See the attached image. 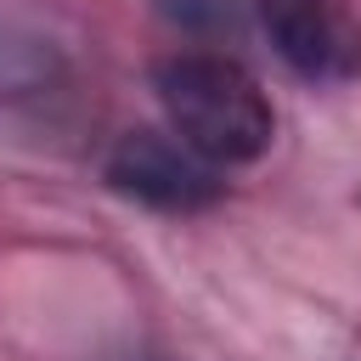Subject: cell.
<instances>
[{
	"label": "cell",
	"mask_w": 361,
	"mask_h": 361,
	"mask_svg": "<svg viewBox=\"0 0 361 361\" xmlns=\"http://www.w3.org/2000/svg\"><path fill=\"white\" fill-rule=\"evenodd\" d=\"M68 90V56L51 34L0 17V107H45Z\"/></svg>",
	"instance_id": "277c9868"
},
{
	"label": "cell",
	"mask_w": 361,
	"mask_h": 361,
	"mask_svg": "<svg viewBox=\"0 0 361 361\" xmlns=\"http://www.w3.org/2000/svg\"><path fill=\"white\" fill-rule=\"evenodd\" d=\"M107 186L141 209H158V214H197L226 192L220 169L164 130L118 135L107 152Z\"/></svg>",
	"instance_id": "7a4b0ae2"
},
{
	"label": "cell",
	"mask_w": 361,
	"mask_h": 361,
	"mask_svg": "<svg viewBox=\"0 0 361 361\" xmlns=\"http://www.w3.org/2000/svg\"><path fill=\"white\" fill-rule=\"evenodd\" d=\"M169 23H180L186 34H203V39H226V34H243L248 23V6L254 0H158Z\"/></svg>",
	"instance_id": "5b68a950"
},
{
	"label": "cell",
	"mask_w": 361,
	"mask_h": 361,
	"mask_svg": "<svg viewBox=\"0 0 361 361\" xmlns=\"http://www.w3.org/2000/svg\"><path fill=\"white\" fill-rule=\"evenodd\" d=\"M271 51L310 85H350L361 73V23L350 0H254Z\"/></svg>",
	"instance_id": "3957f363"
},
{
	"label": "cell",
	"mask_w": 361,
	"mask_h": 361,
	"mask_svg": "<svg viewBox=\"0 0 361 361\" xmlns=\"http://www.w3.org/2000/svg\"><path fill=\"white\" fill-rule=\"evenodd\" d=\"M135 361H169V355H135Z\"/></svg>",
	"instance_id": "8992f818"
},
{
	"label": "cell",
	"mask_w": 361,
	"mask_h": 361,
	"mask_svg": "<svg viewBox=\"0 0 361 361\" xmlns=\"http://www.w3.org/2000/svg\"><path fill=\"white\" fill-rule=\"evenodd\" d=\"M152 90L169 113V135L214 169L254 164L276 135L271 96L226 51H169L152 68Z\"/></svg>",
	"instance_id": "6da1fadb"
}]
</instances>
